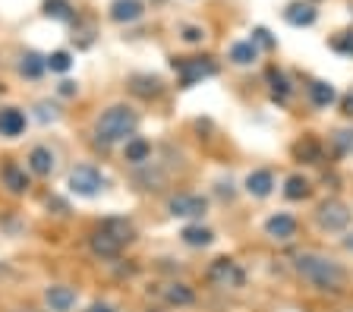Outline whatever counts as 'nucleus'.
I'll use <instances>...</instances> for the list:
<instances>
[{"label":"nucleus","mask_w":353,"mask_h":312,"mask_svg":"<svg viewBox=\"0 0 353 312\" xmlns=\"http://www.w3.org/2000/svg\"><path fill=\"white\" fill-rule=\"evenodd\" d=\"M294 268L296 275L303 281H309L312 287L319 290H331V293H338V290L347 287V268L341 262L328 259V256H319V253H300L294 259Z\"/></svg>","instance_id":"obj_1"},{"label":"nucleus","mask_w":353,"mask_h":312,"mask_svg":"<svg viewBox=\"0 0 353 312\" xmlns=\"http://www.w3.org/2000/svg\"><path fill=\"white\" fill-rule=\"evenodd\" d=\"M136 127H139V117H136V111H132V107H126V104H114V107H108V111L98 117L95 139L101 142V145L126 142V139H132Z\"/></svg>","instance_id":"obj_2"},{"label":"nucleus","mask_w":353,"mask_h":312,"mask_svg":"<svg viewBox=\"0 0 353 312\" xmlns=\"http://www.w3.org/2000/svg\"><path fill=\"white\" fill-rule=\"evenodd\" d=\"M350 221H353V211H350V205L341 199H325L316 211V224L328 233H344L347 227H350Z\"/></svg>","instance_id":"obj_3"},{"label":"nucleus","mask_w":353,"mask_h":312,"mask_svg":"<svg viewBox=\"0 0 353 312\" xmlns=\"http://www.w3.org/2000/svg\"><path fill=\"white\" fill-rule=\"evenodd\" d=\"M66 186H70V193H73V196L92 199V196H98L104 189V174L98 171V167H92V164H79V167H73V171H70Z\"/></svg>","instance_id":"obj_4"},{"label":"nucleus","mask_w":353,"mask_h":312,"mask_svg":"<svg viewBox=\"0 0 353 312\" xmlns=\"http://www.w3.org/2000/svg\"><path fill=\"white\" fill-rule=\"evenodd\" d=\"M208 281H212L214 287L236 290V287H243V284H246V271H243L234 259H214L212 265H208Z\"/></svg>","instance_id":"obj_5"},{"label":"nucleus","mask_w":353,"mask_h":312,"mask_svg":"<svg viewBox=\"0 0 353 312\" xmlns=\"http://www.w3.org/2000/svg\"><path fill=\"white\" fill-rule=\"evenodd\" d=\"M174 70L176 76H180V82H183L186 89L190 85H196L199 79H208V76L218 73V67H214L208 57H186V60H174Z\"/></svg>","instance_id":"obj_6"},{"label":"nucleus","mask_w":353,"mask_h":312,"mask_svg":"<svg viewBox=\"0 0 353 312\" xmlns=\"http://www.w3.org/2000/svg\"><path fill=\"white\" fill-rule=\"evenodd\" d=\"M168 211H170L174 218H202V215L208 211V202L202 199V196L180 193V196H170Z\"/></svg>","instance_id":"obj_7"},{"label":"nucleus","mask_w":353,"mask_h":312,"mask_svg":"<svg viewBox=\"0 0 353 312\" xmlns=\"http://www.w3.org/2000/svg\"><path fill=\"white\" fill-rule=\"evenodd\" d=\"M76 290L66 287V284H54V287L44 290V303H48V309L51 312H70L76 306Z\"/></svg>","instance_id":"obj_8"},{"label":"nucleus","mask_w":353,"mask_h":312,"mask_svg":"<svg viewBox=\"0 0 353 312\" xmlns=\"http://www.w3.org/2000/svg\"><path fill=\"white\" fill-rule=\"evenodd\" d=\"M88 246H92V253L101 256V259H114V256H120V249H123V240L114 237V233H110L108 227H101V231L92 233Z\"/></svg>","instance_id":"obj_9"},{"label":"nucleus","mask_w":353,"mask_h":312,"mask_svg":"<svg viewBox=\"0 0 353 312\" xmlns=\"http://www.w3.org/2000/svg\"><path fill=\"white\" fill-rule=\"evenodd\" d=\"M265 233H268L272 240H281V243H287V240L296 237V218L278 211V215H272L268 221H265Z\"/></svg>","instance_id":"obj_10"},{"label":"nucleus","mask_w":353,"mask_h":312,"mask_svg":"<svg viewBox=\"0 0 353 312\" xmlns=\"http://www.w3.org/2000/svg\"><path fill=\"white\" fill-rule=\"evenodd\" d=\"M26 133V114L19 107H3L0 111V136L7 139H16V136Z\"/></svg>","instance_id":"obj_11"},{"label":"nucleus","mask_w":353,"mask_h":312,"mask_svg":"<svg viewBox=\"0 0 353 312\" xmlns=\"http://www.w3.org/2000/svg\"><path fill=\"white\" fill-rule=\"evenodd\" d=\"M246 193L256 196V199H265V196L274 193V174L272 171H252L250 177H246Z\"/></svg>","instance_id":"obj_12"},{"label":"nucleus","mask_w":353,"mask_h":312,"mask_svg":"<svg viewBox=\"0 0 353 312\" xmlns=\"http://www.w3.org/2000/svg\"><path fill=\"white\" fill-rule=\"evenodd\" d=\"M142 13H145L142 0H114L110 3V19L114 23H136Z\"/></svg>","instance_id":"obj_13"},{"label":"nucleus","mask_w":353,"mask_h":312,"mask_svg":"<svg viewBox=\"0 0 353 312\" xmlns=\"http://www.w3.org/2000/svg\"><path fill=\"white\" fill-rule=\"evenodd\" d=\"M284 19L294 25V29H306V25H312L319 19V13L312 3H290V7L284 10Z\"/></svg>","instance_id":"obj_14"},{"label":"nucleus","mask_w":353,"mask_h":312,"mask_svg":"<svg viewBox=\"0 0 353 312\" xmlns=\"http://www.w3.org/2000/svg\"><path fill=\"white\" fill-rule=\"evenodd\" d=\"M54 152L48 149V145H35V149L29 152V171L38 174V177H48V174L54 171Z\"/></svg>","instance_id":"obj_15"},{"label":"nucleus","mask_w":353,"mask_h":312,"mask_svg":"<svg viewBox=\"0 0 353 312\" xmlns=\"http://www.w3.org/2000/svg\"><path fill=\"white\" fill-rule=\"evenodd\" d=\"M180 240H183L186 246L202 249V246H212L214 243V231H208V227H202V224H190V227H183V231H180Z\"/></svg>","instance_id":"obj_16"},{"label":"nucleus","mask_w":353,"mask_h":312,"mask_svg":"<svg viewBox=\"0 0 353 312\" xmlns=\"http://www.w3.org/2000/svg\"><path fill=\"white\" fill-rule=\"evenodd\" d=\"M148 155H152V145H148L142 136H132V139L123 142V158L130 164H145Z\"/></svg>","instance_id":"obj_17"},{"label":"nucleus","mask_w":353,"mask_h":312,"mask_svg":"<svg viewBox=\"0 0 353 312\" xmlns=\"http://www.w3.org/2000/svg\"><path fill=\"white\" fill-rule=\"evenodd\" d=\"M309 101L316 104V107H328V104L338 101V92H334V85H331V82L316 79L312 85H309Z\"/></svg>","instance_id":"obj_18"},{"label":"nucleus","mask_w":353,"mask_h":312,"mask_svg":"<svg viewBox=\"0 0 353 312\" xmlns=\"http://www.w3.org/2000/svg\"><path fill=\"white\" fill-rule=\"evenodd\" d=\"M256 57H259V48L252 41H234L230 45V60H234L236 67H250Z\"/></svg>","instance_id":"obj_19"},{"label":"nucleus","mask_w":353,"mask_h":312,"mask_svg":"<svg viewBox=\"0 0 353 312\" xmlns=\"http://www.w3.org/2000/svg\"><path fill=\"white\" fill-rule=\"evenodd\" d=\"M309 193H312V186H309V180L303 177V174H294V177H287V183H284V196H287V199L300 202V199H306Z\"/></svg>","instance_id":"obj_20"},{"label":"nucleus","mask_w":353,"mask_h":312,"mask_svg":"<svg viewBox=\"0 0 353 312\" xmlns=\"http://www.w3.org/2000/svg\"><path fill=\"white\" fill-rule=\"evenodd\" d=\"M44 70H48V63H44L41 54H35V51L22 54V60H19V73H22V76H29V79H38Z\"/></svg>","instance_id":"obj_21"},{"label":"nucleus","mask_w":353,"mask_h":312,"mask_svg":"<svg viewBox=\"0 0 353 312\" xmlns=\"http://www.w3.org/2000/svg\"><path fill=\"white\" fill-rule=\"evenodd\" d=\"M3 183L10 186V193H26L29 189V177H26V171H19V167H3Z\"/></svg>","instance_id":"obj_22"},{"label":"nucleus","mask_w":353,"mask_h":312,"mask_svg":"<svg viewBox=\"0 0 353 312\" xmlns=\"http://www.w3.org/2000/svg\"><path fill=\"white\" fill-rule=\"evenodd\" d=\"M164 297H168V303H174V306H190L192 300H196V293H192L186 284H170V287L164 290Z\"/></svg>","instance_id":"obj_23"},{"label":"nucleus","mask_w":353,"mask_h":312,"mask_svg":"<svg viewBox=\"0 0 353 312\" xmlns=\"http://www.w3.org/2000/svg\"><path fill=\"white\" fill-rule=\"evenodd\" d=\"M44 63H48V70H51V73H66V70L73 67V57H70L66 51H54V54H48V57H44Z\"/></svg>","instance_id":"obj_24"},{"label":"nucleus","mask_w":353,"mask_h":312,"mask_svg":"<svg viewBox=\"0 0 353 312\" xmlns=\"http://www.w3.org/2000/svg\"><path fill=\"white\" fill-rule=\"evenodd\" d=\"M268 79H272V98L274 101H287V95H290V85H287V79L281 73H268Z\"/></svg>","instance_id":"obj_25"},{"label":"nucleus","mask_w":353,"mask_h":312,"mask_svg":"<svg viewBox=\"0 0 353 312\" xmlns=\"http://www.w3.org/2000/svg\"><path fill=\"white\" fill-rule=\"evenodd\" d=\"M331 142H334V149L341 155H353V129H338V133L331 136Z\"/></svg>","instance_id":"obj_26"},{"label":"nucleus","mask_w":353,"mask_h":312,"mask_svg":"<svg viewBox=\"0 0 353 312\" xmlns=\"http://www.w3.org/2000/svg\"><path fill=\"white\" fill-rule=\"evenodd\" d=\"M44 10H48V16H54V19H70V3H66V0H48V3H44Z\"/></svg>","instance_id":"obj_27"},{"label":"nucleus","mask_w":353,"mask_h":312,"mask_svg":"<svg viewBox=\"0 0 353 312\" xmlns=\"http://www.w3.org/2000/svg\"><path fill=\"white\" fill-rule=\"evenodd\" d=\"M331 48L338 54H344V57H353V32H344V35L331 38Z\"/></svg>","instance_id":"obj_28"},{"label":"nucleus","mask_w":353,"mask_h":312,"mask_svg":"<svg viewBox=\"0 0 353 312\" xmlns=\"http://www.w3.org/2000/svg\"><path fill=\"white\" fill-rule=\"evenodd\" d=\"M250 41H252V45H256V48H265V51H272V48H274V38H272V32H268V29H262V25H259L256 32H252V38H250Z\"/></svg>","instance_id":"obj_29"},{"label":"nucleus","mask_w":353,"mask_h":312,"mask_svg":"<svg viewBox=\"0 0 353 312\" xmlns=\"http://www.w3.org/2000/svg\"><path fill=\"white\" fill-rule=\"evenodd\" d=\"M205 38V32L199 29V25H183V41H190V45H199Z\"/></svg>","instance_id":"obj_30"},{"label":"nucleus","mask_w":353,"mask_h":312,"mask_svg":"<svg viewBox=\"0 0 353 312\" xmlns=\"http://www.w3.org/2000/svg\"><path fill=\"white\" fill-rule=\"evenodd\" d=\"M38 120L48 123V120H57V111H54L51 104H38Z\"/></svg>","instance_id":"obj_31"},{"label":"nucleus","mask_w":353,"mask_h":312,"mask_svg":"<svg viewBox=\"0 0 353 312\" xmlns=\"http://www.w3.org/2000/svg\"><path fill=\"white\" fill-rule=\"evenodd\" d=\"M296 155H306V158H312V161H316L319 158V149H316V142H306V145H296Z\"/></svg>","instance_id":"obj_32"},{"label":"nucleus","mask_w":353,"mask_h":312,"mask_svg":"<svg viewBox=\"0 0 353 312\" xmlns=\"http://www.w3.org/2000/svg\"><path fill=\"white\" fill-rule=\"evenodd\" d=\"M218 193H221V196H228V199H234V189H230V180H228V183L221 180V183H218Z\"/></svg>","instance_id":"obj_33"},{"label":"nucleus","mask_w":353,"mask_h":312,"mask_svg":"<svg viewBox=\"0 0 353 312\" xmlns=\"http://www.w3.org/2000/svg\"><path fill=\"white\" fill-rule=\"evenodd\" d=\"M88 312H117V309L108 303H95V306H88Z\"/></svg>","instance_id":"obj_34"},{"label":"nucleus","mask_w":353,"mask_h":312,"mask_svg":"<svg viewBox=\"0 0 353 312\" xmlns=\"http://www.w3.org/2000/svg\"><path fill=\"white\" fill-rule=\"evenodd\" d=\"M76 92V82H60V95H73Z\"/></svg>","instance_id":"obj_35"},{"label":"nucleus","mask_w":353,"mask_h":312,"mask_svg":"<svg viewBox=\"0 0 353 312\" xmlns=\"http://www.w3.org/2000/svg\"><path fill=\"white\" fill-rule=\"evenodd\" d=\"M344 114H347V117H353V95L344 98Z\"/></svg>","instance_id":"obj_36"},{"label":"nucleus","mask_w":353,"mask_h":312,"mask_svg":"<svg viewBox=\"0 0 353 312\" xmlns=\"http://www.w3.org/2000/svg\"><path fill=\"white\" fill-rule=\"evenodd\" d=\"M347 246H350V249H353V237H350V240H347Z\"/></svg>","instance_id":"obj_37"}]
</instances>
